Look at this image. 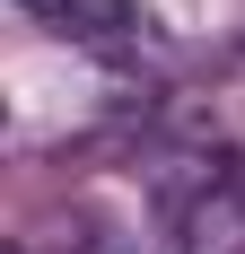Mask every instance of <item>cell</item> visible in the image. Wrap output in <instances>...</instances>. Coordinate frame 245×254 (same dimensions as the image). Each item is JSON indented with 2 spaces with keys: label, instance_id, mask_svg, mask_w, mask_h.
I'll list each match as a JSON object with an SVG mask.
<instances>
[{
  "label": "cell",
  "instance_id": "obj_2",
  "mask_svg": "<svg viewBox=\"0 0 245 254\" xmlns=\"http://www.w3.org/2000/svg\"><path fill=\"white\" fill-rule=\"evenodd\" d=\"M35 26H53V35H70V44H131L140 35V9L131 0H18Z\"/></svg>",
  "mask_w": 245,
  "mask_h": 254
},
{
  "label": "cell",
  "instance_id": "obj_1",
  "mask_svg": "<svg viewBox=\"0 0 245 254\" xmlns=\"http://www.w3.org/2000/svg\"><path fill=\"white\" fill-rule=\"evenodd\" d=\"M175 254H245V176H219V184H201L184 202Z\"/></svg>",
  "mask_w": 245,
  "mask_h": 254
}]
</instances>
